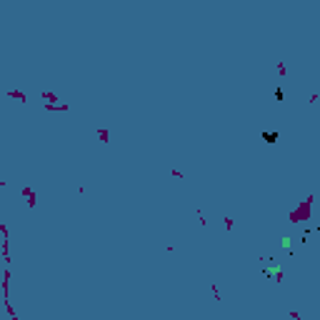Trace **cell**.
Masks as SVG:
<instances>
[{"label": "cell", "instance_id": "6da1fadb", "mask_svg": "<svg viewBox=\"0 0 320 320\" xmlns=\"http://www.w3.org/2000/svg\"><path fill=\"white\" fill-rule=\"evenodd\" d=\"M263 140H265V143H270V145H273V143L278 140V133H263Z\"/></svg>", "mask_w": 320, "mask_h": 320}, {"label": "cell", "instance_id": "7a4b0ae2", "mask_svg": "<svg viewBox=\"0 0 320 320\" xmlns=\"http://www.w3.org/2000/svg\"><path fill=\"white\" fill-rule=\"evenodd\" d=\"M275 98H278V100H283V98H285V93H283V88H278V90H275Z\"/></svg>", "mask_w": 320, "mask_h": 320}]
</instances>
